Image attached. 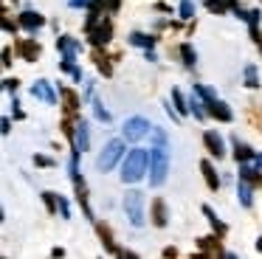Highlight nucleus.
Returning a JSON list of instances; mask_svg holds the SVG:
<instances>
[{
	"mask_svg": "<svg viewBox=\"0 0 262 259\" xmlns=\"http://www.w3.org/2000/svg\"><path fill=\"white\" fill-rule=\"evenodd\" d=\"M149 169V149H130L121 161V183H138Z\"/></svg>",
	"mask_w": 262,
	"mask_h": 259,
	"instance_id": "1",
	"label": "nucleus"
},
{
	"mask_svg": "<svg viewBox=\"0 0 262 259\" xmlns=\"http://www.w3.org/2000/svg\"><path fill=\"white\" fill-rule=\"evenodd\" d=\"M166 175H169V155L161 146H152L149 149V186L161 189L166 183Z\"/></svg>",
	"mask_w": 262,
	"mask_h": 259,
	"instance_id": "2",
	"label": "nucleus"
},
{
	"mask_svg": "<svg viewBox=\"0 0 262 259\" xmlns=\"http://www.w3.org/2000/svg\"><path fill=\"white\" fill-rule=\"evenodd\" d=\"M124 155H127L124 152V138H110L107 144L102 146L99 158H96V169L99 172H110L119 161H124Z\"/></svg>",
	"mask_w": 262,
	"mask_h": 259,
	"instance_id": "3",
	"label": "nucleus"
},
{
	"mask_svg": "<svg viewBox=\"0 0 262 259\" xmlns=\"http://www.w3.org/2000/svg\"><path fill=\"white\" fill-rule=\"evenodd\" d=\"M124 214H127L133 228H141V225L147 223V217H144V195L138 189H133L124 195Z\"/></svg>",
	"mask_w": 262,
	"mask_h": 259,
	"instance_id": "4",
	"label": "nucleus"
},
{
	"mask_svg": "<svg viewBox=\"0 0 262 259\" xmlns=\"http://www.w3.org/2000/svg\"><path fill=\"white\" fill-rule=\"evenodd\" d=\"M149 133H152V124H149V118H144V116L127 118L124 127H121V138L130 141V144H138V141H144Z\"/></svg>",
	"mask_w": 262,
	"mask_h": 259,
	"instance_id": "5",
	"label": "nucleus"
},
{
	"mask_svg": "<svg viewBox=\"0 0 262 259\" xmlns=\"http://www.w3.org/2000/svg\"><path fill=\"white\" fill-rule=\"evenodd\" d=\"M113 34H116L113 20H110V17H104V20L99 23L91 34H88V42H91L93 48H107V45L113 42Z\"/></svg>",
	"mask_w": 262,
	"mask_h": 259,
	"instance_id": "6",
	"label": "nucleus"
},
{
	"mask_svg": "<svg viewBox=\"0 0 262 259\" xmlns=\"http://www.w3.org/2000/svg\"><path fill=\"white\" fill-rule=\"evenodd\" d=\"M59 88V101H62V110H65V116H74V118H79V110H82V96L76 93L74 88H68V84H57Z\"/></svg>",
	"mask_w": 262,
	"mask_h": 259,
	"instance_id": "7",
	"label": "nucleus"
},
{
	"mask_svg": "<svg viewBox=\"0 0 262 259\" xmlns=\"http://www.w3.org/2000/svg\"><path fill=\"white\" fill-rule=\"evenodd\" d=\"M14 54H17L23 62H29V65H31V62H37V59H40L42 45L37 42L34 37H26V39H17V37H14Z\"/></svg>",
	"mask_w": 262,
	"mask_h": 259,
	"instance_id": "8",
	"label": "nucleus"
},
{
	"mask_svg": "<svg viewBox=\"0 0 262 259\" xmlns=\"http://www.w3.org/2000/svg\"><path fill=\"white\" fill-rule=\"evenodd\" d=\"M17 23H20V28H23V31H29L31 37H34V34L46 26V17H42L40 11H34V9H23L17 14Z\"/></svg>",
	"mask_w": 262,
	"mask_h": 259,
	"instance_id": "9",
	"label": "nucleus"
},
{
	"mask_svg": "<svg viewBox=\"0 0 262 259\" xmlns=\"http://www.w3.org/2000/svg\"><path fill=\"white\" fill-rule=\"evenodd\" d=\"M31 96H34V99H42L46 104H51V107L59 101V96L54 93V84L48 82V79H37V82L31 84Z\"/></svg>",
	"mask_w": 262,
	"mask_h": 259,
	"instance_id": "10",
	"label": "nucleus"
},
{
	"mask_svg": "<svg viewBox=\"0 0 262 259\" xmlns=\"http://www.w3.org/2000/svg\"><path fill=\"white\" fill-rule=\"evenodd\" d=\"M203 144H206V152H209L211 158H226V144H223V138H220V133L217 130H206L203 133Z\"/></svg>",
	"mask_w": 262,
	"mask_h": 259,
	"instance_id": "11",
	"label": "nucleus"
},
{
	"mask_svg": "<svg viewBox=\"0 0 262 259\" xmlns=\"http://www.w3.org/2000/svg\"><path fill=\"white\" fill-rule=\"evenodd\" d=\"M149 220H152L155 228H166V225H169V211H166L164 197H155L152 200V206H149Z\"/></svg>",
	"mask_w": 262,
	"mask_h": 259,
	"instance_id": "12",
	"label": "nucleus"
},
{
	"mask_svg": "<svg viewBox=\"0 0 262 259\" xmlns=\"http://www.w3.org/2000/svg\"><path fill=\"white\" fill-rule=\"evenodd\" d=\"M206 110H209V116H211V118H217L220 124H231V121H234V113H231V107H228L223 99H217V101H209V104H206Z\"/></svg>",
	"mask_w": 262,
	"mask_h": 259,
	"instance_id": "13",
	"label": "nucleus"
},
{
	"mask_svg": "<svg viewBox=\"0 0 262 259\" xmlns=\"http://www.w3.org/2000/svg\"><path fill=\"white\" fill-rule=\"evenodd\" d=\"M127 42H130V45H136V48H141V51H155V45H158V34L130 31V37H127Z\"/></svg>",
	"mask_w": 262,
	"mask_h": 259,
	"instance_id": "14",
	"label": "nucleus"
},
{
	"mask_svg": "<svg viewBox=\"0 0 262 259\" xmlns=\"http://www.w3.org/2000/svg\"><path fill=\"white\" fill-rule=\"evenodd\" d=\"M231 149H234V161H237V163H248V161H254V158H256V152L251 149L245 141H239L237 135H231Z\"/></svg>",
	"mask_w": 262,
	"mask_h": 259,
	"instance_id": "15",
	"label": "nucleus"
},
{
	"mask_svg": "<svg viewBox=\"0 0 262 259\" xmlns=\"http://www.w3.org/2000/svg\"><path fill=\"white\" fill-rule=\"evenodd\" d=\"M93 225H96V234H99V240H102L104 251H107V253H119L121 248L116 245V240H113V231H110V228H107V225H104V223H99V220H96V223H93Z\"/></svg>",
	"mask_w": 262,
	"mask_h": 259,
	"instance_id": "16",
	"label": "nucleus"
},
{
	"mask_svg": "<svg viewBox=\"0 0 262 259\" xmlns=\"http://www.w3.org/2000/svg\"><path fill=\"white\" fill-rule=\"evenodd\" d=\"M57 51H59V54H76V56H79L82 54V42H79V39H74V37H68V34H59V37H57Z\"/></svg>",
	"mask_w": 262,
	"mask_h": 259,
	"instance_id": "17",
	"label": "nucleus"
},
{
	"mask_svg": "<svg viewBox=\"0 0 262 259\" xmlns=\"http://www.w3.org/2000/svg\"><path fill=\"white\" fill-rule=\"evenodd\" d=\"M200 172H203V180L209 186V191H217L220 189V178H217V169L211 161H200Z\"/></svg>",
	"mask_w": 262,
	"mask_h": 259,
	"instance_id": "18",
	"label": "nucleus"
},
{
	"mask_svg": "<svg viewBox=\"0 0 262 259\" xmlns=\"http://www.w3.org/2000/svg\"><path fill=\"white\" fill-rule=\"evenodd\" d=\"M76 149L79 152H88L91 149V130H88V121L85 118H79V124H76Z\"/></svg>",
	"mask_w": 262,
	"mask_h": 259,
	"instance_id": "19",
	"label": "nucleus"
},
{
	"mask_svg": "<svg viewBox=\"0 0 262 259\" xmlns=\"http://www.w3.org/2000/svg\"><path fill=\"white\" fill-rule=\"evenodd\" d=\"M178 56H181L183 68H194V65H198V51H194L192 42H181V45H178Z\"/></svg>",
	"mask_w": 262,
	"mask_h": 259,
	"instance_id": "20",
	"label": "nucleus"
},
{
	"mask_svg": "<svg viewBox=\"0 0 262 259\" xmlns=\"http://www.w3.org/2000/svg\"><path fill=\"white\" fill-rule=\"evenodd\" d=\"M239 180H245V183H251V186H262V169L239 163Z\"/></svg>",
	"mask_w": 262,
	"mask_h": 259,
	"instance_id": "21",
	"label": "nucleus"
},
{
	"mask_svg": "<svg viewBox=\"0 0 262 259\" xmlns=\"http://www.w3.org/2000/svg\"><path fill=\"white\" fill-rule=\"evenodd\" d=\"M203 214H206V220H209L211 231H214L217 236H226V234H228V225L223 223L220 217H217V214H214V208H211V206H203Z\"/></svg>",
	"mask_w": 262,
	"mask_h": 259,
	"instance_id": "22",
	"label": "nucleus"
},
{
	"mask_svg": "<svg viewBox=\"0 0 262 259\" xmlns=\"http://www.w3.org/2000/svg\"><path fill=\"white\" fill-rule=\"evenodd\" d=\"M93 62H96V68H99V73H102V76H113V65H110V56L104 54L102 48H93Z\"/></svg>",
	"mask_w": 262,
	"mask_h": 259,
	"instance_id": "23",
	"label": "nucleus"
},
{
	"mask_svg": "<svg viewBox=\"0 0 262 259\" xmlns=\"http://www.w3.org/2000/svg\"><path fill=\"white\" fill-rule=\"evenodd\" d=\"M237 200L243 208H251L254 206V189H251V183H245V180H239L237 183Z\"/></svg>",
	"mask_w": 262,
	"mask_h": 259,
	"instance_id": "24",
	"label": "nucleus"
},
{
	"mask_svg": "<svg viewBox=\"0 0 262 259\" xmlns=\"http://www.w3.org/2000/svg\"><path fill=\"white\" fill-rule=\"evenodd\" d=\"M172 107L178 110V116H181V118H186L189 113H192V107H189V101L183 99V93H181L178 88H172Z\"/></svg>",
	"mask_w": 262,
	"mask_h": 259,
	"instance_id": "25",
	"label": "nucleus"
},
{
	"mask_svg": "<svg viewBox=\"0 0 262 259\" xmlns=\"http://www.w3.org/2000/svg\"><path fill=\"white\" fill-rule=\"evenodd\" d=\"M178 14H181L183 23H194V14H198L194 0H181V3H178Z\"/></svg>",
	"mask_w": 262,
	"mask_h": 259,
	"instance_id": "26",
	"label": "nucleus"
},
{
	"mask_svg": "<svg viewBox=\"0 0 262 259\" xmlns=\"http://www.w3.org/2000/svg\"><path fill=\"white\" fill-rule=\"evenodd\" d=\"M243 82H245V88H248V90L259 88V76H256V65H254V62H248V65L243 68Z\"/></svg>",
	"mask_w": 262,
	"mask_h": 259,
	"instance_id": "27",
	"label": "nucleus"
},
{
	"mask_svg": "<svg viewBox=\"0 0 262 259\" xmlns=\"http://www.w3.org/2000/svg\"><path fill=\"white\" fill-rule=\"evenodd\" d=\"M42 203H46V208H48V214H51V217H57L59 214V195L57 191H42Z\"/></svg>",
	"mask_w": 262,
	"mask_h": 259,
	"instance_id": "28",
	"label": "nucleus"
},
{
	"mask_svg": "<svg viewBox=\"0 0 262 259\" xmlns=\"http://www.w3.org/2000/svg\"><path fill=\"white\" fill-rule=\"evenodd\" d=\"M192 93L198 96V99H203L206 104H209V101H217V93L211 88H206V84H200V82H194L192 84Z\"/></svg>",
	"mask_w": 262,
	"mask_h": 259,
	"instance_id": "29",
	"label": "nucleus"
},
{
	"mask_svg": "<svg viewBox=\"0 0 262 259\" xmlns=\"http://www.w3.org/2000/svg\"><path fill=\"white\" fill-rule=\"evenodd\" d=\"M93 116H96L102 124H110V121H113V116H110V110L102 104V99H93Z\"/></svg>",
	"mask_w": 262,
	"mask_h": 259,
	"instance_id": "30",
	"label": "nucleus"
},
{
	"mask_svg": "<svg viewBox=\"0 0 262 259\" xmlns=\"http://www.w3.org/2000/svg\"><path fill=\"white\" fill-rule=\"evenodd\" d=\"M152 146H161V149H166L169 146V135H166V130L164 127H152Z\"/></svg>",
	"mask_w": 262,
	"mask_h": 259,
	"instance_id": "31",
	"label": "nucleus"
},
{
	"mask_svg": "<svg viewBox=\"0 0 262 259\" xmlns=\"http://www.w3.org/2000/svg\"><path fill=\"white\" fill-rule=\"evenodd\" d=\"M203 3H206V9H209L211 14H217V17H226V14H228L226 0H203Z\"/></svg>",
	"mask_w": 262,
	"mask_h": 259,
	"instance_id": "32",
	"label": "nucleus"
},
{
	"mask_svg": "<svg viewBox=\"0 0 262 259\" xmlns=\"http://www.w3.org/2000/svg\"><path fill=\"white\" fill-rule=\"evenodd\" d=\"M34 166H42V169H54L57 166V161L48 155H34Z\"/></svg>",
	"mask_w": 262,
	"mask_h": 259,
	"instance_id": "33",
	"label": "nucleus"
},
{
	"mask_svg": "<svg viewBox=\"0 0 262 259\" xmlns=\"http://www.w3.org/2000/svg\"><path fill=\"white\" fill-rule=\"evenodd\" d=\"M3 31H6V34H14V37H17L20 23H17V20H12V17H3Z\"/></svg>",
	"mask_w": 262,
	"mask_h": 259,
	"instance_id": "34",
	"label": "nucleus"
},
{
	"mask_svg": "<svg viewBox=\"0 0 262 259\" xmlns=\"http://www.w3.org/2000/svg\"><path fill=\"white\" fill-rule=\"evenodd\" d=\"M17 88H20V79L17 76H6V79H3V90H6V93H17Z\"/></svg>",
	"mask_w": 262,
	"mask_h": 259,
	"instance_id": "35",
	"label": "nucleus"
},
{
	"mask_svg": "<svg viewBox=\"0 0 262 259\" xmlns=\"http://www.w3.org/2000/svg\"><path fill=\"white\" fill-rule=\"evenodd\" d=\"M259 23H262V11H259V9H251V14H248V28L259 26Z\"/></svg>",
	"mask_w": 262,
	"mask_h": 259,
	"instance_id": "36",
	"label": "nucleus"
},
{
	"mask_svg": "<svg viewBox=\"0 0 262 259\" xmlns=\"http://www.w3.org/2000/svg\"><path fill=\"white\" fill-rule=\"evenodd\" d=\"M248 34H251V39H254V45L262 51V31H259V26H254V28H248Z\"/></svg>",
	"mask_w": 262,
	"mask_h": 259,
	"instance_id": "37",
	"label": "nucleus"
},
{
	"mask_svg": "<svg viewBox=\"0 0 262 259\" xmlns=\"http://www.w3.org/2000/svg\"><path fill=\"white\" fill-rule=\"evenodd\" d=\"M14 56H12V45H3V68H12L14 65Z\"/></svg>",
	"mask_w": 262,
	"mask_h": 259,
	"instance_id": "38",
	"label": "nucleus"
},
{
	"mask_svg": "<svg viewBox=\"0 0 262 259\" xmlns=\"http://www.w3.org/2000/svg\"><path fill=\"white\" fill-rule=\"evenodd\" d=\"M12 113H14V118H17V121H23V118H26V113L20 110V101H17V96L12 99Z\"/></svg>",
	"mask_w": 262,
	"mask_h": 259,
	"instance_id": "39",
	"label": "nucleus"
},
{
	"mask_svg": "<svg viewBox=\"0 0 262 259\" xmlns=\"http://www.w3.org/2000/svg\"><path fill=\"white\" fill-rule=\"evenodd\" d=\"M116 259H141V256H138L136 251H130V248H127V251H124V248H121V251L116 253Z\"/></svg>",
	"mask_w": 262,
	"mask_h": 259,
	"instance_id": "40",
	"label": "nucleus"
},
{
	"mask_svg": "<svg viewBox=\"0 0 262 259\" xmlns=\"http://www.w3.org/2000/svg\"><path fill=\"white\" fill-rule=\"evenodd\" d=\"M68 6H71V9H82V11H88L91 0H68Z\"/></svg>",
	"mask_w": 262,
	"mask_h": 259,
	"instance_id": "41",
	"label": "nucleus"
},
{
	"mask_svg": "<svg viewBox=\"0 0 262 259\" xmlns=\"http://www.w3.org/2000/svg\"><path fill=\"white\" fill-rule=\"evenodd\" d=\"M104 3H107V11H110V14H116V11L121 9V0H104Z\"/></svg>",
	"mask_w": 262,
	"mask_h": 259,
	"instance_id": "42",
	"label": "nucleus"
},
{
	"mask_svg": "<svg viewBox=\"0 0 262 259\" xmlns=\"http://www.w3.org/2000/svg\"><path fill=\"white\" fill-rule=\"evenodd\" d=\"M0 127H3L0 133H3V135H9V133H12V118H9V116H3V124H0Z\"/></svg>",
	"mask_w": 262,
	"mask_h": 259,
	"instance_id": "43",
	"label": "nucleus"
},
{
	"mask_svg": "<svg viewBox=\"0 0 262 259\" xmlns=\"http://www.w3.org/2000/svg\"><path fill=\"white\" fill-rule=\"evenodd\" d=\"M161 256H164V259H175L178 256V248H172V245L164 248V253H161Z\"/></svg>",
	"mask_w": 262,
	"mask_h": 259,
	"instance_id": "44",
	"label": "nucleus"
},
{
	"mask_svg": "<svg viewBox=\"0 0 262 259\" xmlns=\"http://www.w3.org/2000/svg\"><path fill=\"white\" fill-rule=\"evenodd\" d=\"M155 11H164V14H172V6H166V3H155Z\"/></svg>",
	"mask_w": 262,
	"mask_h": 259,
	"instance_id": "45",
	"label": "nucleus"
},
{
	"mask_svg": "<svg viewBox=\"0 0 262 259\" xmlns=\"http://www.w3.org/2000/svg\"><path fill=\"white\" fill-rule=\"evenodd\" d=\"M65 256V248H51V259H62Z\"/></svg>",
	"mask_w": 262,
	"mask_h": 259,
	"instance_id": "46",
	"label": "nucleus"
},
{
	"mask_svg": "<svg viewBox=\"0 0 262 259\" xmlns=\"http://www.w3.org/2000/svg\"><path fill=\"white\" fill-rule=\"evenodd\" d=\"M144 56H147V62H158V56H155V51H144Z\"/></svg>",
	"mask_w": 262,
	"mask_h": 259,
	"instance_id": "47",
	"label": "nucleus"
},
{
	"mask_svg": "<svg viewBox=\"0 0 262 259\" xmlns=\"http://www.w3.org/2000/svg\"><path fill=\"white\" fill-rule=\"evenodd\" d=\"M226 6H228V11H237V9H239L237 0H226Z\"/></svg>",
	"mask_w": 262,
	"mask_h": 259,
	"instance_id": "48",
	"label": "nucleus"
},
{
	"mask_svg": "<svg viewBox=\"0 0 262 259\" xmlns=\"http://www.w3.org/2000/svg\"><path fill=\"white\" fill-rule=\"evenodd\" d=\"M254 166H256V169H262V152H256V158H254Z\"/></svg>",
	"mask_w": 262,
	"mask_h": 259,
	"instance_id": "49",
	"label": "nucleus"
},
{
	"mask_svg": "<svg viewBox=\"0 0 262 259\" xmlns=\"http://www.w3.org/2000/svg\"><path fill=\"white\" fill-rule=\"evenodd\" d=\"M223 259H239V256H237V253H231V251H226V253H223Z\"/></svg>",
	"mask_w": 262,
	"mask_h": 259,
	"instance_id": "50",
	"label": "nucleus"
},
{
	"mask_svg": "<svg viewBox=\"0 0 262 259\" xmlns=\"http://www.w3.org/2000/svg\"><path fill=\"white\" fill-rule=\"evenodd\" d=\"M256 251H259V253H262V234H259V236H256Z\"/></svg>",
	"mask_w": 262,
	"mask_h": 259,
	"instance_id": "51",
	"label": "nucleus"
},
{
	"mask_svg": "<svg viewBox=\"0 0 262 259\" xmlns=\"http://www.w3.org/2000/svg\"><path fill=\"white\" fill-rule=\"evenodd\" d=\"M189 259H209V256H206V253H192Z\"/></svg>",
	"mask_w": 262,
	"mask_h": 259,
	"instance_id": "52",
	"label": "nucleus"
},
{
	"mask_svg": "<svg viewBox=\"0 0 262 259\" xmlns=\"http://www.w3.org/2000/svg\"><path fill=\"white\" fill-rule=\"evenodd\" d=\"M99 259H104V256H99Z\"/></svg>",
	"mask_w": 262,
	"mask_h": 259,
	"instance_id": "53",
	"label": "nucleus"
},
{
	"mask_svg": "<svg viewBox=\"0 0 262 259\" xmlns=\"http://www.w3.org/2000/svg\"><path fill=\"white\" fill-rule=\"evenodd\" d=\"M259 3H262V0H259Z\"/></svg>",
	"mask_w": 262,
	"mask_h": 259,
	"instance_id": "54",
	"label": "nucleus"
}]
</instances>
